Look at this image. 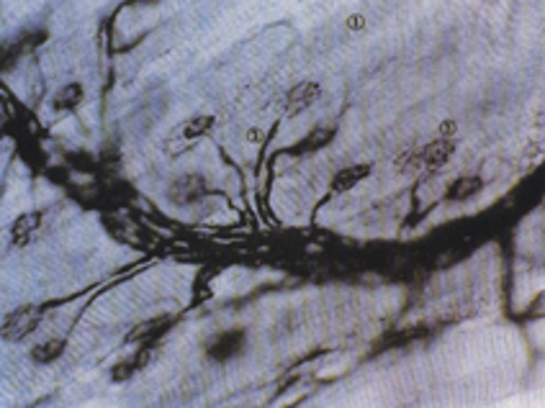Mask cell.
<instances>
[{"label": "cell", "mask_w": 545, "mask_h": 408, "mask_svg": "<svg viewBox=\"0 0 545 408\" xmlns=\"http://www.w3.org/2000/svg\"><path fill=\"white\" fill-rule=\"evenodd\" d=\"M242 342H245V331L242 329L224 331L208 344V354L213 360H227V357H232V354H237L242 349Z\"/></svg>", "instance_id": "3"}, {"label": "cell", "mask_w": 545, "mask_h": 408, "mask_svg": "<svg viewBox=\"0 0 545 408\" xmlns=\"http://www.w3.org/2000/svg\"><path fill=\"white\" fill-rule=\"evenodd\" d=\"M211 126H213V116H196L193 121H188V124H185V129H183V136H185V139L204 136L206 131H211Z\"/></svg>", "instance_id": "12"}, {"label": "cell", "mask_w": 545, "mask_h": 408, "mask_svg": "<svg viewBox=\"0 0 545 408\" xmlns=\"http://www.w3.org/2000/svg\"><path fill=\"white\" fill-rule=\"evenodd\" d=\"M41 224V213H26V216H18L16 224H13V228H10V234H13V244L16 247H24L29 239H31V234L36 231V226Z\"/></svg>", "instance_id": "8"}, {"label": "cell", "mask_w": 545, "mask_h": 408, "mask_svg": "<svg viewBox=\"0 0 545 408\" xmlns=\"http://www.w3.org/2000/svg\"><path fill=\"white\" fill-rule=\"evenodd\" d=\"M334 133H337V129L334 126H316L314 131L309 133V136H304L299 142V147H296V154H306V152H316V150H322V147H327V144L334 139Z\"/></svg>", "instance_id": "6"}, {"label": "cell", "mask_w": 545, "mask_h": 408, "mask_svg": "<svg viewBox=\"0 0 545 408\" xmlns=\"http://www.w3.org/2000/svg\"><path fill=\"white\" fill-rule=\"evenodd\" d=\"M453 152H455V144L448 142V139H440V142H432L427 144L425 150H419V154H422V165L430 167V170H437L448 162Z\"/></svg>", "instance_id": "5"}, {"label": "cell", "mask_w": 545, "mask_h": 408, "mask_svg": "<svg viewBox=\"0 0 545 408\" xmlns=\"http://www.w3.org/2000/svg\"><path fill=\"white\" fill-rule=\"evenodd\" d=\"M136 367H139V365H136V360H134V362H119V365L113 367L111 377L116 380V383H121V380H127V377L134 375V370H136Z\"/></svg>", "instance_id": "14"}, {"label": "cell", "mask_w": 545, "mask_h": 408, "mask_svg": "<svg viewBox=\"0 0 545 408\" xmlns=\"http://www.w3.org/2000/svg\"><path fill=\"white\" fill-rule=\"evenodd\" d=\"M41 319V306H24L13 311V314L3 321V339L8 342H16V339L26 337L36 329V323Z\"/></svg>", "instance_id": "1"}, {"label": "cell", "mask_w": 545, "mask_h": 408, "mask_svg": "<svg viewBox=\"0 0 545 408\" xmlns=\"http://www.w3.org/2000/svg\"><path fill=\"white\" fill-rule=\"evenodd\" d=\"M206 193V182L204 177H198V175H185L181 180L173 182V188H170V198H173L178 205H185L190 201H196Z\"/></svg>", "instance_id": "2"}, {"label": "cell", "mask_w": 545, "mask_h": 408, "mask_svg": "<svg viewBox=\"0 0 545 408\" xmlns=\"http://www.w3.org/2000/svg\"><path fill=\"white\" fill-rule=\"evenodd\" d=\"M368 175H371V165L345 167V170H340V173L334 175V180H332L334 193H345V190H350L353 185H358V182L363 180V177H368Z\"/></svg>", "instance_id": "7"}, {"label": "cell", "mask_w": 545, "mask_h": 408, "mask_svg": "<svg viewBox=\"0 0 545 408\" xmlns=\"http://www.w3.org/2000/svg\"><path fill=\"white\" fill-rule=\"evenodd\" d=\"M64 352V342L62 339H49V342H44V344H36L31 349V357L36 362H52L57 360L59 354Z\"/></svg>", "instance_id": "10"}, {"label": "cell", "mask_w": 545, "mask_h": 408, "mask_svg": "<svg viewBox=\"0 0 545 408\" xmlns=\"http://www.w3.org/2000/svg\"><path fill=\"white\" fill-rule=\"evenodd\" d=\"M319 93H322V87L316 85V82H299V85L288 93V98H285V101H288V110H291V113H301V110L309 108V105L319 98Z\"/></svg>", "instance_id": "4"}, {"label": "cell", "mask_w": 545, "mask_h": 408, "mask_svg": "<svg viewBox=\"0 0 545 408\" xmlns=\"http://www.w3.org/2000/svg\"><path fill=\"white\" fill-rule=\"evenodd\" d=\"M481 185H483L481 177H460V180H455L448 188V201H466L474 193H479Z\"/></svg>", "instance_id": "9"}, {"label": "cell", "mask_w": 545, "mask_h": 408, "mask_svg": "<svg viewBox=\"0 0 545 408\" xmlns=\"http://www.w3.org/2000/svg\"><path fill=\"white\" fill-rule=\"evenodd\" d=\"M247 139H250V142H253V139H260V131H250L247 133Z\"/></svg>", "instance_id": "17"}, {"label": "cell", "mask_w": 545, "mask_h": 408, "mask_svg": "<svg viewBox=\"0 0 545 408\" xmlns=\"http://www.w3.org/2000/svg\"><path fill=\"white\" fill-rule=\"evenodd\" d=\"M348 26H350V29H363V26H365V18H363V16H350V18H348Z\"/></svg>", "instance_id": "15"}, {"label": "cell", "mask_w": 545, "mask_h": 408, "mask_svg": "<svg viewBox=\"0 0 545 408\" xmlns=\"http://www.w3.org/2000/svg\"><path fill=\"white\" fill-rule=\"evenodd\" d=\"M453 131H455V124H453V121H445V124H443V133H453Z\"/></svg>", "instance_id": "16"}, {"label": "cell", "mask_w": 545, "mask_h": 408, "mask_svg": "<svg viewBox=\"0 0 545 408\" xmlns=\"http://www.w3.org/2000/svg\"><path fill=\"white\" fill-rule=\"evenodd\" d=\"M80 98H83V87H80L78 82H70V85L62 87V90L57 93L55 108L57 110H70V108H75V105H78Z\"/></svg>", "instance_id": "11"}, {"label": "cell", "mask_w": 545, "mask_h": 408, "mask_svg": "<svg viewBox=\"0 0 545 408\" xmlns=\"http://www.w3.org/2000/svg\"><path fill=\"white\" fill-rule=\"evenodd\" d=\"M170 321L167 316H160V319H152V321H144V323H139L136 326V331H132L129 334V342H134V339H142V337H147V334H152V331L157 329V326H165V323Z\"/></svg>", "instance_id": "13"}]
</instances>
